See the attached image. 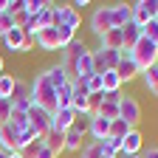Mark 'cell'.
<instances>
[{"label":"cell","mask_w":158,"mask_h":158,"mask_svg":"<svg viewBox=\"0 0 158 158\" xmlns=\"http://www.w3.org/2000/svg\"><path fill=\"white\" fill-rule=\"evenodd\" d=\"M28 90H31V105H37V107L48 110L51 116L56 113V88L48 82V76H45L43 71H40V73L31 79Z\"/></svg>","instance_id":"cell-1"},{"label":"cell","mask_w":158,"mask_h":158,"mask_svg":"<svg viewBox=\"0 0 158 158\" xmlns=\"http://www.w3.org/2000/svg\"><path fill=\"white\" fill-rule=\"evenodd\" d=\"M130 56L135 59V65L141 68V71H147V68L158 65V45H155V43H150L147 37H141V40H138V43L133 45Z\"/></svg>","instance_id":"cell-2"},{"label":"cell","mask_w":158,"mask_h":158,"mask_svg":"<svg viewBox=\"0 0 158 158\" xmlns=\"http://www.w3.org/2000/svg\"><path fill=\"white\" fill-rule=\"evenodd\" d=\"M3 45L9 48V51H14V54H28V51H34V37H28L23 28H11V31H6V37H3Z\"/></svg>","instance_id":"cell-3"},{"label":"cell","mask_w":158,"mask_h":158,"mask_svg":"<svg viewBox=\"0 0 158 158\" xmlns=\"http://www.w3.org/2000/svg\"><path fill=\"white\" fill-rule=\"evenodd\" d=\"M133 9V23L138 28H144L150 20H158V0H135V3H130Z\"/></svg>","instance_id":"cell-4"},{"label":"cell","mask_w":158,"mask_h":158,"mask_svg":"<svg viewBox=\"0 0 158 158\" xmlns=\"http://www.w3.org/2000/svg\"><path fill=\"white\" fill-rule=\"evenodd\" d=\"M110 28H116V23H113V6H99V9H93V14H90V31L96 37H102Z\"/></svg>","instance_id":"cell-5"},{"label":"cell","mask_w":158,"mask_h":158,"mask_svg":"<svg viewBox=\"0 0 158 158\" xmlns=\"http://www.w3.org/2000/svg\"><path fill=\"white\" fill-rule=\"evenodd\" d=\"M51 124H54V116L48 113V110H43V107H37V105H31L28 107V127L43 138L48 130H51Z\"/></svg>","instance_id":"cell-6"},{"label":"cell","mask_w":158,"mask_h":158,"mask_svg":"<svg viewBox=\"0 0 158 158\" xmlns=\"http://www.w3.org/2000/svg\"><path fill=\"white\" fill-rule=\"evenodd\" d=\"M118 59H122V51L96 48V51H93V71H96V73H105V71H116Z\"/></svg>","instance_id":"cell-7"},{"label":"cell","mask_w":158,"mask_h":158,"mask_svg":"<svg viewBox=\"0 0 158 158\" xmlns=\"http://www.w3.org/2000/svg\"><path fill=\"white\" fill-rule=\"evenodd\" d=\"M54 26H65V28L79 31V26H82V14H79L76 9H71L68 3L65 6H54Z\"/></svg>","instance_id":"cell-8"},{"label":"cell","mask_w":158,"mask_h":158,"mask_svg":"<svg viewBox=\"0 0 158 158\" xmlns=\"http://www.w3.org/2000/svg\"><path fill=\"white\" fill-rule=\"evenodd\" d=\"M118 118H124L130 127H135L141 122V105L133 96H122V102H118Z\"/></svg>","instance_id":"cell-9"},{"label":"cell","mask_w":158,"mask_h":158,"mask_svg":"<svg viewBox=\"0 0 158 158\" xmlns=\"http://www.w3.org/2000/svg\"><path fill=\"white\" fill-rule=\"evenodd\" d=\"M85 51H88V45H85V43H82V40H79V37H76V40H73V43H71V45H65L62 51H59V65H62V68H65V71L71 73V68H73V62H76V59H79V56H82Z\"/></svg>","instance_id":"cell-10"},{"label":"cell","mask_w":158,"mask_h":158,"mask_svg":"<svg viewBox=\"0 0 158 158\" xmlns=\"http://www.w3.org/2000/svg\"><path fill=\"white\" fill-rule=\"evenodd\" d=\"M141 147H144V133L133 127L124 138H122V158H130V155H141Z\"/></svg>","instance_id":"cell-11"},{"label":"cell","mask_w":158,"mask_h":158,"mask_svg":"<svg viewBox=\"0 0 158 158\" xmlns=\"http://www.w3.org/2000/svg\"><path fill=\"white\" fill-rule=\"evenodd\" d=\"M9 102H11V107H20V110L31 107V90H28V85L23 82V79H17V76H14V88H11Z\"/></svg>","instance_id":"cell-12"},{"label":"cell","mask_w":158,"mask_h":158,"mask_svg":"<svg viewBox=\"0 0 158 158\" xmlns=\"http://www.w3.org/2000/svg\"><path fill=\"white\" fill-rule=\"evenodd\" d=\"M116 73L122 82H133L135 76H141V68L135 65V59L130 56V51H122V59H118V65H116Z\"/></svg>","instance_id":"cell-13"},{"label":"cell","mask_w":158,"mask_h":158,"mask_svg":"<svg viewBox=\"0 0 158 158\" xmlns=\"http://www.w3.org/2000/svg\"><path fill=\"white\" fill-rule=\"evenodd\" d=\"M118 102H122V93H105L102 105H99V110L93 116H102L107 122H113V118H118Z\"/></svg>","instance_id":"cell-14"},{"label":"cell","mask_w":158,"mask_h":158,"mask_svg":"<svg viewBox=\"0 0 158 158\" xmlns=\"http://www.w3.org/2000/svg\"><path fill=\"white\" fill-rule=\"evenodd\" d=\"M88 88L85 82H71V107L76 113H88Z\"/></svg>","instance_id":"cell-15"},{"label":"cell","mask_w":158,"mask_h":158,"mask_svg":"<svg viewBox=\"0 0 158 158\" xmlns=\"http://www.w3.org/2000/svg\"><path fill=\"white\" fill-rule=\"evenodd\" d=\"M34 43L43 48V51H59V34H56L54 26H51V28H40V31L34 34Z\"/></svg>","instance_id":"cell-16"},{"label":"cell","mask_w":158,"mask_h":158,"mask_svg":"<svg viewBox=\"0 0 158 158\" xmlns=\"http://www.w3.org/2000/svg\"><path fill=\"white\" fill-rule=\"evenodd\" d=\"M17 130L11 127V124H0V150H3L6 155H11V152H17Z\"/></svg>","instance_id":"cell-17"},{"label":"cell","mask_w":158,"mask_h":158,"mask_svg":"<svg viewBox=\"0 0 158 158\" xmlns=\"http://www.w3.org/2000/svg\"><path fill=\"white\" fill-rule=\"evenodd\" d=\"M73 122H76V110L73 107H59L56 113H54V124L51 127H56V130H71L73 127Z\"/></svg>","instance_id":"cell-18"},{"label":"cell","mask_w":158,"mask_h":158,"mask_svg":"<svg viewBox=\"0 0 158 158\" xmlns=\"http://www.w3.org/2000/svg\"><path fill=\"white\" fill-rule=\"evenodd\" d=\"M43 144H45L51 152H56V155H59V152H65V133H62V130H56V127H51V130L43 135Z\"/></svg>","instance_id":"cell-19"},{"label":"cell","mask_w":158,"mask_h":158,"mask_svg":"<svg viewBox=\"0 0 158 158\" xmlns=\"http://www.w3.org/2000/svg\"><path fill=\"white\" fill-rule=\"evenodd\" d=\"M43 73L48 76V82H51V85H54L56 90H59V88H65V85L71 82V76H68V71H65L62 65H59V62H56V65H51V68H45Z\"/></svg>","instance_id":"cell-20"},{"label":"cell","mask_w":158,"mask_h":158,"mask_svg":"<svg viewBox=\"0 0 158 158\" xmlns=\"http://www.w3.org/2000/svg\"><path fill=\"white\" fill-rule=\"evenodd\" d=\"M88 133L93 135V141H105L107 133H110V122H107V118H102V116H90V127H88Z\"/></svg>","instance_id":"cell-21"},{"label":"cell","mask_w":158,"mask_h":158,"mask_svg":"<svg viewBox=\"0 0 158 158\" xmlns=\"http://www.w3.org/2000/svg\"><path fill=\"white\" fill-rule=\"evenodd\" d=\"M99 48H110V51H122L124 43H122V28H110L107 34L99 37Z\"/></svg>","instance_id":"cell-22"},{"label":"cell","mask_w":158,"mask_h":158,"mask_svg":"<svg viewBox=\"0 0 158 158\" xmlns=\"http://www.w3.org/2000/svg\"><path fill=\"white\" fill-rule=\"evenodd\" d=\"M113 23H116V28H124L127 23H133L130 3H113Z\"/></svg>","instance_id":"cell-23"},{"label":"cell","mask_w":158,"mask_h":158,"mask_svg":"<svg viewBox=\"0 0 158 158\" xmlns=\"http://www.w3.org/2000/svg\"><path fill=\"white\" fill-rule=\"evenodd\" d=\"M82 147H85V135L76 127L65 130V152H82Z\"/></svg>","instance_id":"cell-24"},{"label":"cell","mask_w":158,"mask_h":158,"mask_svg":"<svg viewBox=\"0 0 158 158\" xmlns=\"http://www.w3.org/2000/svg\"><path fill=\"white\" fill-rule=\"evenodd\" d=\"M141 40V28H138L135 23H127L124 28H122V43H124V48L122 51H133V45Z\"/></svg>","instance_id":"cell-25"},{"label":"cell","mask_w":158,"mask_h":158,"mask_svg":"<svg viewBox=\"0 0 158 158\" xmlns=\"http://www.w3.org/2000/svg\"><path fill=\"white\" fill-rule=\"evenodd\" d=\"M23 155H26V158H56V152H51V150L43 144V138H37L34 144H28Z\"/></svg>","instance_id":"cell-26"},{"label":"cell","mask_w":158,"mask_h":158,"mask_svg":"<svg viewBox=\"0 0 158 158\" xmlns=\"http://www.w3.org/2000/svg\"><path fill=\"white\" fill-rule=\"evenodd\" d=\"M122 79H118V73L116 71H105L102 73V88H105V93H122Z\"/></svg>","instance_id":"cell-27"},{"label":"cell","mask_w":158,"mask_h":158,"mask_svg":"<svg viewBox=\"0 0 158 158\" xmlns=\"http://www.w3.org/2000/svg\"><path fill=\"white\" fill-rule=\"evenodd\" d=\"M141 82H144V88H147L152 96H158V65L141 71Z\"/></svg>","instance_id":"cell-28"},{"label":"cell","mask_w":158,"mask_h":158,"mask_svg":"<svg viewBox=\"0 0 158 158\" xmlns=\"http://www.w3.org/2000/svg\"><path fill=\"white\" fill-rule=\"evenodd\" d=\"M6 124H11L17 133H20V130H26V127H28V110L11 107V116H9V122H6Z\"/></svg>","instance_id":"cell-29"},{"label":"cell","mask_w":158,"mask_h":158,"mask_svg":"<svg viewBox=\"0 0 158 158\" xmlns=\"http://www.w3.org/2000/svg\"><path fill=\"white\" fill-rule=\"evenodd\" d=\"M54 6H56V3H48V0L43 3V11L37 14V26H40V28H51V26H54Z\"/></svg>","instance_id":"cell-30"},{"label":"cell","mask_w":158,"mask_h":158,"mask_svg":"<svg viewBox=\"0 0 158 158\" xmlns=\"http://www.w3.org/2000/svg\"><path fill=\"white\" fill-rule=\"evenodd\" d=\"M130 130H133V127L124 122V118H113V122H110V133H107V135H110V138H118V141H122V138H124Z\"/></svg>","instance_id":"cell-31"},{"label":"cell","mask_w":158,"mask_h":158,"mask_svg":"<svg viewBox=\"0 0 158 158\" xmlns=\"http://www.w3.org/2000/svg\"><path fill=\"white\" fill-rule=\"evenodd\" d=\"M82 158H105V152H102V144L99 141H88L85 147H82V152H79Z\"/></svg>","instance_id":"cell-32"},{"label":"cell","mask_w":158,"mask_h":158,"mask_svg":"<svg viewBox=\"0 0 158 158\" xmlns=\"http://www.w3.org/2000/svg\"><path fill=\"white\" fill-rule=\"evenodd\" d=\"M14 88V76L11 73H0V99H9Z\"/></svg>","instance_id":"cell-33"},{"label":"cell","mask_w":158,"mask_h":158,"mask_svg":"<svg viewBox=\"0 0 158 158\" xmlns=\"http://www.w3.org/2000/svg\"><path fill=\"white\" fill-rule=\"evenodd\" d=\"M59 107H71V82L56 90V110Z\"/></svg>","instance_id":"cell-34"},{"label":"cell","mask_w":158,"mask_h":158,"mask_svg":"<svg viewBox=\"0 0 158 158\" xmlns=\"http://www.w3.org/2000/svg\"><path fill=\"white\" fill-rule=\"evenodd\" d=\"M141 37H147L150 43H155V45H158V20H150V23L141 28Z\"/></svg>","instance_id":"cell-35"},{"label":"cell","mask_w":158,"mask_h":158,"mask_svg":"<svg viewBox=\"0 0 158 158\" xmlns=\"http://www.w3.org/2000/svg\"><path fill=\"white\" fill-rule=\"evenodd\" d=\"M11 28H14V17L9 11H0V40H3L6 31H11Z\"/></svg>","instance_id":"cell-36"},{"label":"cell","mask_w":158,"mask_h":158,"mask_svg":"<svg viewBox=\"0 0 158 158\" xmlns=\"http://www.w3.org/2000/svg\"><path fill=\"white\" fill-rule=\"evenodd\" d=\"M85 88H88V93H102L105 88H102V73H93L88 82H85Z\"/></svg>","instance_id":"cell-37"},{"label":"cell","mask_w":158,"mask_h":158,"mask_svg":"<svg viewBox=\"0 0 158 158\" xmlns=\"http://www.w3.org/2000/svg\"><path fill=\"white\" fill-rule=\"evenodd\" d=\"M73 127L85 135V133H88V127H90V113H76V122H73Z\"/></svg>","instance_id":"cell-38"},{"label":"cell","mask_w":158,"mask_h":158,"mask_svg":"<svg viewBox=\"0 0 158 158\" xmlns=\"http://www.w3.org/2000/svg\"><path fill=\"white\" fill-rule=\"evenodd\" d=\"M9 116H11V102L9 99H0V122H9Z\"/></svg>","instance_id":"cell-39"},{"label":"cell","mask_w":158,"mask_h":158,"mask_svg":"<svg viewBox=\"0 0 158 158\" xmlns=\"http://www.w3.org/2000/svg\"><path fill=\"white\" fill-rule=\"evenodd\" d=\"M68 6H71V9H76L79 14H82V9H85V6H90V0H73V3H68Z\"/></svg>","instance_id":"cell-40"},{"label":"cell","mask_w":158,"mask_h":158,"mask_svg":"<svg viewBox=\"0 0 158 158\" xmlns=\"http://www.w3.org/2000/svg\"><path fill=\"white\" fill-rule=\"evenodd\" d=\"M141 158H158V147H152V150H147Z\"/></svg>","instance_id":"cell-41"},{"label":"cell","mask_w":158,"mask_h":158,"mask_svg":"<svg viewBox=\"0 0 158 158\" xmlns=\"http://www.w3.org/2000/svg\"><path fill=\"white\" fill-rule=\"evenodd\" d=\"M9 158H26V155H23V152H11Z\"/></svg>","instance_id":"cell-42"},{"label":"cell","mask_w":158,"mask_h":158,"mask_svg":"<svg viewBox=\"0 0 158 158\" xmlns=\"http://www.w3.org/2000/svg\"><path fill=\"white\" fill-rule=\"evenodd\" d=\"M0 73H3V56H0Z\"/></svg>","instance_id":"cell-43"},{"label":"cell","mask_w":158,"mask_h":158,"mask_svg":"<svg viewBox=\"0 0 158 158\" xmlns=\"http://www.w3.org/2000/svg\"><path fill=\"white\" fill-rule=\"evenodd\" d=\"M0 158H9V155H6V152H3V150H0Z\"/></svg>","instance_id":"cell-44"},{"label":"cell","mask_w":158,"mask_h":158,"mask_svg":"<svg viewBox=\"0 0 158 158\" xmlns=\"http://www.w3.org/2000/svg\"><path fill=\"white\" fill-rule=\"evenodd\" d=\"M130 158H141V155H130Z\"/></svg>","instance_id":"cell-45"},{"label":"cell","mask_w":158,"mask_h":158,"mask_svg":"<svg viewBox=\"0 0 158 158\" xmlns=\"http://www.w3.org/2000/svg\"><path fill=\"white\" fill-rule=\"evenodd\" d=\"M0 56H3V48H0Z\"/></svg>","instance_id":"cell-46"},{"label":"cell","mask_w":158,"mask_h":158,"mask_svg":"<svg viewBox=\"0 0 158 158\" xmlns=\"http://www.w3.org/2000/svg\"><path fill=\"white\" fill-rule=\"evenodd\" d=\"M105 158H110V155H105Z\"/></svg>","instance_id":"cell-47"},{"label":"cell","mask_w":158,"mask_h":158,"mask_svg":"<svg viewBox=\"0 0 158 158\" xmlns=\"http://www.w3.org/2000/svg\"><path fill=\"white\" fill-rule=\"evenodd\" d=\"M0 124H3V122H0Z\"/></svg>","instance_id":"cell-48"}]
</instances>
